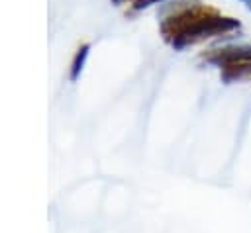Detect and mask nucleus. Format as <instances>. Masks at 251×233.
<instances>
[{
  "mask_svg": "<svg viewBox=\"0 0 251 233\" xmlns=\"http://www.w3.org/2000/svg\"><path fill=\"white\" fill-rule=\"evenodd\" d=\"M235 27H239L237 20L222 18L214 8H208V6L184 8L176 14H173L171 18L163 20V23H161V31H163L165 39L176 49L198 43L212 35L231 31Z\"/></svg>",
  "mask_w": 251,
  "mask_h": 233,
  "instance_id": "obj_1",
  "label": "nucleus"
},
{
  "mask_svg": "<svg viewBox=\"0 0 251 233\" xmlns=\"http://www.w3.org/2000/svg\"><path fill=\"white\" fill-rule=\"evenodd\" d=\"M86 55H88V45H82V47L76 51V55H75V59H73V65H71V78H73V80L80 74Z\"/></svg>",
  "mask_w": 251,
  "mask_h": 233,
  "instance_id": "obj_2",
  "label": "nucleus"
},
{
  "mask_svg": "<svg viewBox=\"0 0 251 233\" xmlns=\"http://www.w3.org/2000/svg\"><path fill=\"white\" fill-rule=\"evenodd\" d=\"M114 2H122V0H114ZM153 2H159V0H133V8L139 10V8H145V6L153 4Z\"/></svg>",
  "mask_w": 251,
  "mask_h": 233,
  "instance_id": "obj_3",
  "label": "nucleus"
},
{
  "mask_svg": "<svg viewBox=\"0 0 251 233\" xmlns=\"http://www.w3.org/2000/svg\"><path fill=\"white\" fill-rule=\"evenodd\" d=\"M239 2H243V4H245L249 10H251V0H239Z\"/></svg>",
  "mask_w": 251,
  "mask_h": 233,
  "instance_id": "obj_4",
  "label": "nucleus"
}]
</instances>
